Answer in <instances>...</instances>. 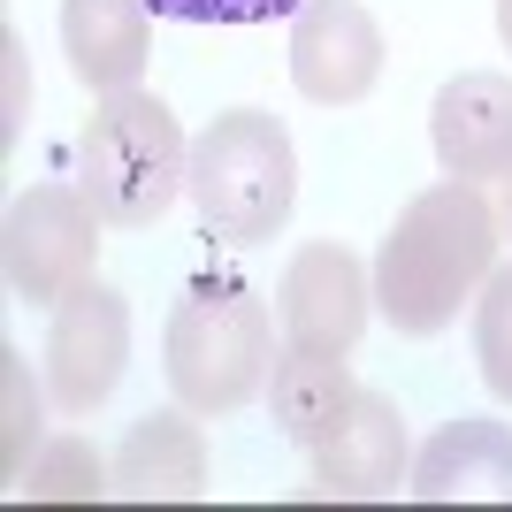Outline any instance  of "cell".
I'll use <instances>...</instances> for the list:
<instances>
[{
    "label": "cell",
    "instance_id": "cell-11",
    "mask_svg": "<svg viewBox=\"0 0 512 512\" xmlns=\"http://www.w3.org/2000/svg\"><path fill=\"white\" fill-rule=\"evenodd\" d=\"M406 490L421 505H512V428L505 421H444L421 444Z\"/></svg>",
    "mask_w": 512,
    "mask_h": 512
},
{
    "label": "cell",
    "instance_id": "cell-5",
    "mask_svg": "<svg viewBox=\"0 0 512 512\" xmlns=\"http://www.w3.org/2000/svg\"><path fill=\"white\" fill-rule=\"evenodd\" d=\"M100 222L107 214L85 199V184H31L8 207V283L23 306H62L85 291L100 268Z\"/></svg>",
    "mask_w": 512,
    "mask_h": 512
},
{
    "label": "cell",
    "instance_id": "cell-8",
    "mask_svg": "<svg viewBox=\"0 0 512 512\" xmlns=\"http://www.w3.org/2000/svg\"><path fill=\"white\" fill-rule=\"evenodd\" d=\"M291 85L314 107H352L383 85V23L360 0H314L291 23Z\"/></svg>",
    "mask_w": 512,
    "mask_h": 512
},
{
    "label": "cell",
    "instance_id": "cell-6",
    "mask_svg": "<svg viewBox=\"0 0 512 512\" xmlns=\"http://www.w3.org/2000/svg\"><path fill=\"white\" fill-rule=\"evenodd\" d=\"M130 367V299L115 283L92 276L85 291H69L54 306V329H46V390L62 413H92L107 390L123 383Z\"/></svg>",
    "mask_w": 512,
    "mask_h": 512
},
{
    "label": "cell",
    "instance_id": "cell-1",
    "mask_svg": "<svg viewBox=\"0 0 512 512\" xmlns=\"http://www.w3.org/2000/svg\"><path fill=\"white\" fill-rule=\"evenodd\" d=\"M497 245H505V214L482 199V184L444 176L406 214L390 222L383 253H375V306L398 337H436L459 321V306L490 283Z\"/></svg>",
    "mask_w": 512,
    "mask_h": 512
},
{
    "label": "cell",
    "instance_id": "cell-7",
    "mask_svg": "<svg viewBox=\"0 0 512 512\" xmlns=\"http://www.w3.org/2000/svg\"><path fill=\"white\" fill-rule=\"evenodd\" d=\"M283 337L299 344V352H337L352 360V344L367 329V306H375V276L360 268V253H344V245H306L291 253L283 268Z\"/></svg>",
    "mask_w": 512,
    "mask_h": 512
},
{
    "label": "cell",
    "instance_id": "cell-2",
    "mask_svg": "<svg viewBox=\"0 0 512 512\" xmlns=\"http://www.w3.org/2000/svg\"><path fill=\"white\" fill-rule=\"evenodd\" d=\"M169 390L176 406H192L199 421L214 413L253 406L268 375H276V321H268V299L237 276H199L169 314Z\"/></svg>",
    "mask_w": 512,
    "mask_h": 512
},
{
    "label": "cell",
    "instance_id": "cell-3",
    "mask_svg": "<svg viewBox=\"0 0 512 512\" xmlns=\"http://www.w3.org/2000/svg\"><path fill=\"white\" fill-rule=\"evenodd\" d=\"M77 184L115 230H146L192 184V146L161 92H100V107L77 130Z\"/></svg>",
    "mask_w": 512,
    "mask_h": 512
},
{
    "label": "cell",
    "instance_id": "cell-13",
    "mask_svg": "<svg viewBox=\"0 0 512 512\" xmlns=\"http://www.w3.org/2000/svg\"><path fill=\"white\" fill-rule=\"evenodd\" d=\"M146 0H62V54L77 69V85L123 92L146 69Z\"/></svg>",
    "mask_w": 512,
    "mask_h": 512
},
{
    "label": "cell",
    "instance_id": "cell-12",
    "mask_svg": "<svg viewBox=\"0 0 512 512\" xmlns=\"http://www.w3.org/2000/svg\"><path fill=\"white\" fill-rule=\"evenodd\" d=\"M107 474H115V497H130V505H192V497L207 490V436H199V413L192 406L146 413V421L115 444Z\"/></svg>",
    "mask_w": 512,
    "mask_h": 512
},
{
    "label": "cell",
    "instance_id": "cell-16",
    "mask_svg": "<svg viewBox=\"0 0 512 512\" xmlns=\"http://www.w3.org/2000/svg\"><path fill=\"white\" fill-rule=\"evenodd\" d=\"M39 451V390H31V360L16 344H0V482H23Z\"/></svg>",
    "mask_w": 512,
    "mask_h": 512
},
{
    "label": "cell",
    "instance_id": "cell-18",
    "mask_svg": "<svg viewBox=\"0 0 512 512\" xmlns=\"http://www.w3.org/2000/svg\"><path fill=\"white\" fill-rule=\"evenodd\" d=\"M153 16H184V23H260L283 0H146Z\"/></svg>",
    "mask_w": 512,
    "mask_h": 512
},
{
    "label": "cell",
    "instance_id": "cell-15",
    "mask_svg": "<svg viewBox=\"0 0 512 512\" xmlns=\"http://www.w3.org/2000/svg\"><path fill=\"white\" fill-rule=\"evenodd\" d=\"M31 505H92V497H115V474L107 459L85 444V436H62V444H46L16 482Z\"/></svg>",
    "mask_w": 512,
    "mask_h": 512
},
{
    "label": "cell",
    "instance_id": "cell-4",
    "mask_svg": "<svg viewBox=\"0 0 512 512\" xmlns=\"http://www.w3.org/2000/svg\"><path fill=\"white\" fill-rule=\"evenodd\" d=\"M192 207L222 245H268L299 207V153L291 130L260 107H230L192 138Z\"/></svg>",
    "mask_w": 512,
    "mask_h": 512
},
{
    "label": "cell",
    "instance_id": "cell-10",
    "mask_svg": "<svg viewBox=\"0 0 512 512\" xmlns=\"http://www.w3.org/2000/svg\"><path fill=\"white\" fill-rule=\"evenodd\" d=\"M413 474L406 451V421L383 390H360L337 413V428L314 444V490L321 497H398Z\"/></svg>",
    "mask_w": 512,
    "mask_h": 512
},
{
    "label": "cell",
    "instance_id": "cell-14",
    "mask_svg": "<svg viewBox=\"0 0 512 512\" xmlns=\"http://www.w3.org/2000/svg\"><path fill=\"white\" fill-rule=\"evenodd\" d=\"M268 398H276V421L291 444L314 451L329 428H337V413L360 398V383H352V360H337V352H283L276 375H268Z\"/></svg>",
    "mask_w": 512,
    "mask_h": 512
},
{
    "label": "cell",
    "instance_id": "cell-17",
    "mask_svg": "<svg viewBox=\"0 0 512 512\" xmlns=\"http://www.w3.org/2000/svg\"><path fill=\"white\" fill-rule=\"evenodd\" d=\"M474 360L490 398L512 406V268H490V283L474 291Z\"/></svg>",
    "mask_w": 512,
    "mask_h": 512
},
{
    "label": "cell",
    "instance_id": "cell-19",
    "mask_svg": "<svg viewBox=\"0 0 512 512\" xmlns=\"http://www.w3.org/2000/svg\"><path fill=\"white\" fill-rule=\"evenodd\" d=\"M497 39L512 46V0H497Z\"/></svg>",
    "mask_w": 512,
    "mask_h": 512
},
{
    "label": "cell",
    "instance_id": "cell-20",
    "mask_svg": "<svg viewBox=\"0 0 512 512\" xmlns=\"http://www.w3.org/2000/svg\"><path fill=\"white\" fill-rule=\"evenodd\" d=\"M497 214H505V237H512V176H505V207H497Z\"/></svg>",
    "mask_w": 512,
    "mask_h": 512
},
{
    "label": "cell",
    "instance_id": "cell-9",
    "mask_svg": "<svg viewBox=\"0 0 512 512\" xmlns=\"http://www.w3.org/2000/svg\"><path fill=\"white\" fill-rule=\"evenodd\" d=\"M428 146L444 176L467 184H505L512 176V77L505 69H467L428 107Z\"/></svg>",
    "mask_w": 512,
    "mask_h": 512
}]
</instances>
